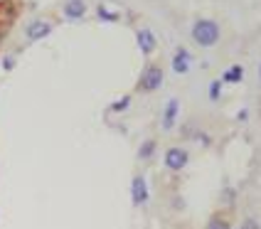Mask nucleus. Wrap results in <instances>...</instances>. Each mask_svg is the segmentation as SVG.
<instances>
[{
  "mask_svg": "<svg viewBox=\"0 0 261 229\" xmlns=\"http://www.w3.org/2000/svg\"><path fill=\"white\" fill-rule=\"evenodd\" d=\"M190 35H192V42L197 44V47H215L219 42V37H222V30L215 20H210V17H197L195 22H192V30H190Z\"/></svg>",
  "mask_w": 261,
  "mask_h": 229,
  "instance_id": "nucleus-1",
  "label": "nucleus"
},
{
  "mask_svg": "<svg viewBox=\"0 0 261 229\" xmlns=\"http://www.w3.org/2000/svg\"><path fill=\"white\" fill-rule=\"evenodd\" d=\"M165 82V74L160 69L158 64H148L141 74V79H138V91H143V94H153V91H158L160 86Z\"/></svg>",
  "mask_w": 261,
  "mask_h": 229,
  "instance_id": "nucleus-2",
  "label": "nucleus"
},
{
  "mask_svg": "<svg viewBox=\"0 0 261 229\" xmlns=\"http://www.w3.org/2000/svg\"><path fill=\"white\" fill-rule=\"evenodd\" d=\"M190 163V153L185 148H180V145H175V148H168L165 150V168L173 172H180L185 170Z\"/></svg>",
  "mask_w": 261,
  "mask_h": 229,
  "instance_id": "nucleus-3",
  "label": "nucleus"
},
{
  "mask_svg": "<svg viewBox=\"0 0 261 229\" xmlns=\"http://www.w3.org/2000/svg\"><path fill=\"white\" fill-rule=\"evenodd\" d=\"M52 30H55V25H52L49 20H42V17H37V20H32L28 28H25V37H28L30 42H37V40H44V37H49V35H52Z\"/></svg>",
  "mask_w": 261,
  "mask_h": 229,
  "instance_id": "nucleus-4",
  "label": "nucleus"
},
{
  "mask_svg": "<svg viewBox=\"0 0 261 229\" xmlns=\"http://www.w3.org/2000/svg\"><path fill=\"white\" fill-rule=\"evenodd\" d=\"M130 200L136 207H143L145 202L150 200V190H148V183H145L143 175H136L130 180Z\"/></svg>",
  "mask_w": 261,
  "mask_h": 229,
  "instance_id": "nucleus-5",
  "label": "nucleus"
},
{
  "mask_svg": "<svg viewBox=\"0 0 261 229\" xmlns=\"http://www.w3.org/2000/svg\"><path fill=\"white\" fill-rule=\"evenodd\" d=\"M177 116H180V101L177 99H168L163 106V118H160V126L163 131H173L177 123Z\"/></svg>",
  "mask_w": 261,
  "mask_h": 229,
  "instance_id": "nucleus-6",
  "label": "nucleus"
},
{
  "mask_svg": "<svg viewBox=\"0 0 261 229\" xmlns=\"http://www.w3.org/2000/svg\"><path fill=\"white\" fill-rule=\"evenodd\" d=\"M170 67H173V72L175 74H188L190 72V67H192V55H190L185 47H177L175 49V55H173V59H170Z\"/></svg>",
  "mask_w": 261,
  "mask_h": 229,
  "instance_id": "nucleus-7",
  "label": "nucleus"
},
{
  "mask_svg": "<svg viewBox=\"0 0 261 229\" xmlns=\"http://www.w3.org/2000/svg\"><path fill=\"white\" fill-rule=\"evenodd\" d=\"M62 15H64V20H84V15H87V0H67L64 3V8H62Z\"/></svg>",
  "mask_w": 261,
  "mask_h": 229,
  "instance_id": "nucleus-8",
  "label": "nucleus"
},
{
  "mask_svg": "<svg viewBox=\"0 0 261 229\" xmlns=\"http://www.w3.org/2000/svg\"><path fill=\"white\" fill-rule=\"evenodd\" d=\"M136 42H138V47H141V52L145 57H150L155 52V47H158V40H155V35L150 30H138L136 32Z\"/></svg>",
  "mask_w": 261,
  "mask_h": 229,
  "instance_id": "nucleus-9",
  "label": "nucleus"
},
{
  "mask_svg": "<svg viewBox=\"0 0 261 229\" xmlns=\"http://www.w3.org/2000/svg\"><path fill=\"white\" fill-rule=\"evenodd\" d=\"M242 79H244V67L242 64H232V67H227L224 72L219 74L222 84H239Z\"/></svg>",
  "mask_w": 261,
  "mask_h": 229,
  "instance_id": "nucleus-10",
  "label": "nucleus"
},
{
  "mask_svg": "<svg viewBox=\"0 0 261 229\" xmlns=\"http://www.w3.org/2000/svg\"><path fill=\"white\" fill-rule=\"evenodd\" d=\"M155 150H158V143L153 138H145L143 143L138 145V160H150L155 156Z\"/></svg>",
  "mask_w": 261,
  "mask_h": 229,
  "instance_id": "nucleus-11",
  "label": "nucleus"
},
{
  "mask_svg": "<svg viewBox=\"0 0 261 229\" xmlns=\"http://www.w3.org/2000/svg\"><path fill=\"white\" fill-rule=\"evenodd\" d=\"M96 15H99V20H103V22H116L118 20V13L116 10H111V8H106V5H99L96 8Z\"/></svg>",
  "mask_w": 261,
  "mask_h": 229,
  "instance_id": "nucleus-12",
  "label": "nucleus"
},
{
  "mask_svg": "<svg viewBox=\"0 0 261 229\" xmlns=\"http://www.w3.org/2000/svg\"><path fill=\"white\" fill-rule=\"evenodd\" d=\"M207 94H210V101H219V99H222V82H219V79L210 82V89H207Z\"/></svg>",
  "mask_w": 261,
  "mask_h": 229,
  "instance_id": "nucleus-13",
  "label": "nucleus"
},
{
  "mask_svg": "<svg viewBox=\"0 0 261 229\" xmlns=\"http://www.w3.org/2000/svg\"><path fill=\"white\" fill-rule=\"evenodd\" d=\"M130 106V94H126V96H123V99H118L116 104H111V111H126V109H128Z\"/></svg>",
  "mask_w": 261,
  "mask_h": 229,
  "instance_id": "nucleus-14",
  "label": "nucleus"
},
{
  "mask_svg": "<svg viewBox=\"0 0 261 229\" xmlns=\"http://www.w3.org/2000/svg\"><path fill=\"white\" fill-rule=\"evenodd\" d=\"M207 229H232V227H229V222H227V219H222V217H212V219H210V224H207Z\"/></svg>",
  "mask_w": 261,
  "mask_h": 229,
  "instance_id": "nucleus-15",
  "label": "nucleus"
},
{
  "mask_svg": "<svg viewBox=\"0 0 261 229\" xmlns=\"http://www.w3.org/2000/svg\"><path fill=\"white\" fill-rule=\"evenodd\" d=\"M242 229H261V227H259V222H256L254 217H249V219L242 222Z\"/></svg>",
  "mask_w": 261,
  "mask_h": 229,
  "instance_id": "nucleus-16",
  "label": "nucleus"
},
{
  "mask_svg": "<svg viewBox=\"0 0 261 229\" xmlns=\"http://www.w3.org/2000/svg\"><path fill=\"white\" fill-rule=\"evenodd\" d=\"M3 69H5V72L15 69V57H13V55H8V57L3 59Z\"/></svg>",
  "mask_w": 261,
  "mask_h": 229,
  "instance_id": "nucleus-17",
  "label": "nucleus"
},
{
  "mask_svg": "<svg viewBox=\"0 0 261 229\" xmlns=\"http://www.w3.org/2000/svg\"><path fill=\"white\" fill-rule=\"evenodd\" d=\"M249 118V109H239V114H237V121H247Z\"/></svg>",
  "mask_w": 261,
  "mask_h": 229,
  "instance_id": "nucleus-18",
  "label": "nucleus"
},
{
  "mask_svg": "<svg viewBox=\"0 0 261 229\" xmlns=\"http://www.w3.org/2000/svg\"><path fill=\"white\" fill-rule=\"evenodd\" d=\"M3 5H8V0H0V8H3Z\"/></svg>",
  "mask_w": 261,
  "mask_h": 229,
  "instance_id": "nucleus-19",
  "label": "nucleus"
},
{
  "mask_svg": "<svg viewBox=\"0 0 261 229\" xmlns=\"http://www.w3.org/2000/svg\"><path fill=\"white\" fill-rule=\"evenodd\" d=\"M259 82H261V64H259Z\"/></svg>",
  "mask_w": 261,
  "mask_h": 229,
  "instance_id": "nucleus-20",
  "label": "nucleus"
}]
</instances>
